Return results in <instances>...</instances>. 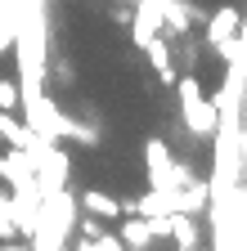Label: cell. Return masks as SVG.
<instances>
[{
    "label": "cell",
    "instance_id": "1",
    "mask_svg": "<svg viewBox=\"0 0 247 251\" xmlns=\"http://www.w3.org/2000/svg\"><path fill=\"white\" fill-rule=\"evenodd\" d=\"M175 94H180V117H184V130L189 135H198V139H211L216 135V103L207 99V90H202V81L193 76V72H184V76H175Z\"/></svg>",
    "mask_w": 247,
    "mask_h": 251
},
{
    "label": "cell",
    "instance_id": "2",
    "mask_svg": "<svg viewBox=\"0 0 247 251\" xmlns=\"http://www.w3.org/2000/svg\"><path fill=\"white\" fill-rule=\"evenodd\" d=\"M23 152H27V162H32V175H36V188H41V193H50V188H68L72 162H68V152L58 148V139L32 135Z\"/></svg>",
    "mask_w": 247,
    "mask_h": 251
},
{
    "label": "cell",
    "instance_id": "3",
    "mask_svg": "<svg viewBox=\"0 0 247 251\" xmlns=\"http://www.w3.org/2000/svg\"><path fill=\"white\" fill-rule=\"evenodd\" d=\"M0 184H9V193H41L36 175H32V162H27L23 148H5L0 152Z\"/></svg>",
    "mask_w": 247,
    "mask_h": 251
},
{
    "label": "cell",
    "instance_id": "4",
    "mask_svg": "<svg viewBox=\"0 0 247 251\" xmlns=\"http://www.w3.org/2000/svg\"><path fill=\"white\" fill-rule=\"evenodd\" d=\"M144 166H148V188H180L175 184V152L166 148V139L144 144Z\"/></svg>",
    "mask_w": 247,
    "mask_h": 251
},
{
    "label": "cell",
    "instance_id": "5",
    "mask_svg": "<svg viewBox=\"0 0 247 251\" xmlns=\"http://www.w3.org/2000/svg\"><path fill=\"white\" fill-rule=\"evenodd\" d=\"M207 45H229V41H238L243 36V14H238V5H220V9H211V18H207Z\"/></svg>",
    "mask_w": 247,
    "mask_h": 251
},
{
    "label": "cell",
    "instance_id": "6",
    "mask_svg": "<svg viewBox=\"0 0 247 251\" xmlns=\"http://www.w3.org/2000/svg\"><path fill=\"white\" fill-rule=\"evenodd\" d=\"M131 36H135V45L144 50L153 36H162V9H158V0H135L131 5Z\"/></svg>",
    "mask_w": 247,
    "mask_h": 251
},
{
    "label": "cell",
    "instance_id": "7",
    "mask_svg": "<svg viewBox=\"0 0 247 251\" xmlns=\"http://www.w3.org/2000/svg\"><path fill=\"white\" fill-rule=\"evenodd\" d=\"M144 54H148V63H153V72H158V81L162 85H175V54H171V45H166V31L162 36H153L148 45H144Z\"/></svg>",
    "mask_w": 247,
    "mask_h": 251
},
{
    "label": "cell",
    "instance_id": "8",
    "mask_svg": "<svg viewBox=\"0 0 247 251\" xmlns=\"http://www.w3.org/2000/svg\"><path fill=\"white\" fill-rule=\"evenodd\" d=\"M117 238L126 251H148L153 247V233H148V220L144 215H121L117 220Z\"/></svg>",
    "mask_w": 247,
    "mask_h": 251
},
{
    "label": "cell",
    "instance_id": "9",
    "mask_svg": "<svg viewBox=\"0 0 247 251\" xmlns=\"http://www.w3.org/2000/svg\"><path fill=\"white\" fill-rule=\"evenodd\" d=\"M77 206L85 215H99V220H121V198L104 193V188H85V193L77 198Z\"/></svg>",
    "mask_w": 247,
    "mask_h": 251
},
{
    "label": "cell",
    "instance_id": "10",
    "mask_svg": "<svg viewBox=\"0 0 247 251\" xmlns=\"http://www.w3.org/2000/svg\"><path fill=\"white\" fill-rule=\"evenodd\" d=\"M158 9H162V31H171V36H189V27H193V9L184 5V0H158Z\"/></svg>",
    "mask_w": 247,
    "mask_h": 251
},
{
    "label": "cell",
    "instance_id": "11",
    "mask_svg": "<svg viewBox=\"0 0 247 251\" xmlns=\"http://www.w3.org/2000/svg\"><path fill=\"white\" fill-rule=\"evenodd\" d=\"M175 247H189V251H198L202 247V225H198V215H180V211H171V233H166Z\"/></svg>",
    "mask_w": 247,
    "mask_h": 251
},
{
    "label": "cell",
    "instance_id": "12",
    "mask_svg": "<svg viewBox=\"0 0 247 251\" xmlns=\"http://www.w3.org/2000/svg\"><path fill=\"white\" fill-rule=\"evenodd\" d=\"M27 139H32L27 121L18 112H0V144H5V148H27Z\"/></svg>",
    "mask_w": 247,
    "mask_h": 251
},
{
    "label": "cell",
    "instance_id": "13",
    "mask_svg": "<svg viewBox=\"0 0 247 251\" xmlns=\"http://www.w3.org/2000/svg\"><path fill=\"white\" fill-rule=\"evenodd\" d=\"M14 36H18V5L14 0H0V54L14 50Z\"/></svg>",
    "mask_w": 247,
    "mask_h": 251
},
{
    "label": "cell",
    "instance_id": "14",
    "mask_svg": "<svg viewBox=\"0 0 247 251\" xmlns=\"http://www.w3.org/2000/svg\"><path fill=\"white\" fill-rule=\"evenodd\" d=\"M68 251H126V247H121L117 233H104V238H81V233H72Z\"/></svg>",
    "mask_w": 247,
    "mask_h": 251
},
{
    "label": "cell",
    "instance_id": "15",
    "mask_svg": "<svg viewBox=\"0 0 247 251\" xmlns=\"http://www.w3.org/2000/svg\"><path fill=\"white\" fill-rule=\"evenodd\" d=\"M18 103H23V85H18V76H14V81L0 76V112H18Z\"/></svg>",
    "mask_w": 247,
    "mask_h": 251
},
{
    "label": "cell",
    "instance_id": "16",
    "mask_svg": "<svg viewBox=\"0 0 247 251\" xmlns=\"http://www.w3.org/2000/svg\"><path fill=\"white\" fill-rule=\"evenodd\" d=\"M18 229H14V211H9V193L0 188V242H14Z\"/></svg>",
    "mask_w": 247,
    "mask_h": 251
},
{
    "label": "cell",
    "instance_id": "17",
    "mask_svg": "<svg viewBox=\"0 0 247 251\" xmlns=\"http://www.w3.org/2000/svg\"><path fill=\"white\" fill-rule=\"evenodd\" d=\"M104 225H108V220H99V215H77V233L81 238H104L108 233Z\"/></svg>",
    "mask_w": 247,
    "mask_h": 251
},
{
    "label": "cell",
    "instance_id": "18",
    "mask_svg": "<svg viewBox=\"0 0 247 251\" xmlns=\"http://www.w3.org/2000/svg\"><path fill=\"white\" fill-rule=\"evenodd\" d=\"M0 251H32V247H27V242H18V238H14V242H0Z\"/></svg>",
    "mask_w": 247,
    "mask_h": 251
},
{
    "label": "cell",
    "instance_id": "19",
    "mask_svg": "<svg viewBox=\"0 0 247 251\" xmlns=\"http://www.w3.org/2000/svg\"><path fill=\"white\" fill-rule=\"evenodd\" d=\"M175 251H189V247H175Z\"/></svg>",
    "mask_w": 247,
    "mask_h": 251
},
{
    "label": "cell",
    "instance_id": "20",
    "mask_svg": "<svg viewBox=\"0 0 247 251\" xmlns=\"http://www.w3.org/2000/svg\"><path fill=\"white\" fill-rule=\"evenodd\" d=\"M198 251H207V247H198Z\"/></svg>",
    "mask_w": 247,
    "mask_h": 251
},
{
    "label": "cell",
    "instance_id": "21",
    "mask_svg": "<svg viewBox=\"0 0 247 251\" xmlns=\"http://www.w3.org/2000/svg\"><path fill=\"white\" fill-rule=\"evenodd\" d=\"M0 148H5V144H0Z\"/></svg>",
    "mask_w": 247,
    "mask_h": 251
}]
</instances>
